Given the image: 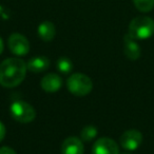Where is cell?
Returning a JSON list of instances; mask_svg holds the SVG:
<instances>
[{"mask_svg": "<svg viewBox=\"0 0 154 154\" xmlns=\"http://www.w3.org/2000/svg\"><path fill=\"white\" fill-rule=\"evenodd\" d=\"M26 63L20 58H8L0 64V85L14 88L20 85L26 75Z\"/></svg>", "mask_w": 154, "mask_h": 154, "instance_id": "6da1fadb", "label": "cell"}, {"mask_svg": "<svg viewBox=\"0 0 154 154\" xmlns=\"http://www.w3.org/2000/svg\"><path fill=\"white\" fill-rule=\"evenodd\" d=\"M129 35L136 40L148 39L154 34V20L147 16H138L129 24Z\"/></svg>", "mask_w": 154, "mask_h": 154, "instance_id": "7a4b0ae2", "label": "cell"}, {"mask_svg": "<svg viewBox=\"0 0 154 154\" xmlns=\"http://www.w3.org/2000/svg\"><path fill=\"white\" fill-rule=\"evenodd\" d=\"M66 87L76 96H86L92 91L93 82L91 78L82 73L72 74L66 80Z\"/></svg>", "mask_w": 154, "mask_h": 154, "instance_id": "3957f363", "label": "cell"}, {"mask_svg": "<svg viewBox=\"0 0 154 154\" xmlns=\"http://www.w3.org/2000/svg\"><path fill=\"white\" fill-rule=\"evenodd\" d=\"M12 117L15 120L23 124H28L35 119L36 111L29 103L23 100L14 101L10 108Z\"/></svg>", "mask_w": 154, "mask_h": 154, "instance_id": "277c9868", "label": "cell"}, {"mask_svg": "<svg viewBox=\"0 0 154 154\" xmlns=\"http://www.w3.org/2000/svg\"><path fill=\"white\" fill-rule=\"evenodd\" d=\"M10 51L16 56H24L30 51V42L26 36L19 33H13L9 37Z\"/></svg>", "mask_w": 154, "mask_h": 154, "instance_id": "5b68a950", "label": "cell"}, {"mask_svg": "<svg viewBox=\"0 0 154 154\" xmlns=\"http://www.w3.org/2000/svg\"><path fill=\"white\" fill-rule=\"evenodd\" d=\"M120 146L128 151H134L138 149L139 146L143 143V134L138 130L130 129L122 133L119 138Z\"/></svg>", "mask_w": 154, "mask_h": 154, "instance_id": "8992f818", "label": "cell"}, {"mask_svg": "<svg viewBox=\"0 0 154 154\" xmlns=\"http://www.w3.org/2000/svg\"><path fill=\"white\" fill-rule=\"evenodd\" d=\"M92 154H119V149L115 140L110 137H101L93 145Z\"/></svg>", "mask_w": 154, "mask_h": 154, "instance_id": "52a82bcc", "label": "cell"}, {"mask_svg": "<svg viewBox=\"0 0 154 154\" xmlns=\"http://www.w3.org/2000/svg\"><path fill=\"white\" fill-rule=\"evenodd\" d=\"M82 140L78 137L70 136L63 140L61 145L62 154H84Z\"/></svg>", "mask_w": 154, "mask_h": 154, "instance_id": "ba28073f", "label": "cell"}, {"mask_svg": "<svg viewBox=\"0 0 154 154\" xmlns=\"http://www.w3.org/2000/svg\"><path fill=\"white\" fill-rule=\"evenodd\" d=\"M124 52L127 58L130 60H136L140 57V47L136 42V39L131 37L129 34L125 35L124 37Z\"/></svg>", "mask_w": 154, "mask_h": 154, "instance_id": "9c48e42d", "label": "cell"}, {"mask_svg": "<svg viewBox=\"0 0 154 154\" xmlns=\"http://www.w3.org/2000/svg\"><path fill=\"white\" fill-rule=\"evenodd\" d=\"M40 86L45 92H57L62 87V79L61 77L55 73H50L43 76L40 82Z\"/></svg>", "mask_w": 154, "mask_h": 154, "instance_id": "30bf717a", "label": "cell"}, {"mask_svg": "<svg viewBox=\"0 0 154 154\" xmlns=\"http://www.w3.org/2000/svg\"><path fill=\"white\" fill-rule=\"evenodd\" d=\"M50 66V59L45 56H36L31 58L26 63V68L29 71L34 73L45 72Z\"/></svg>", "mask_w": 154, "mask_h": 154, "instance_id": "8fae6325", "label": "cell"}, {"mask_svg": "<svg viewBox=\"0 0 154 154\" xmlns=\"http://www.w3.org/2000/svg\"><path fill=\"white\" fill-rule=\"evenodd\" d=\"M38 36L42 39L43 41H51L54 39L56 35V28L53 22L51 21H43L39 24L38 26Z\"/></svg>", "mask_w": 154, "mask_h": 154, "instance_id": "7c38bea8", "label": "cell"}, {"mask_svg": "<svg viewBox=\"0 0 154 154\" xmlns=\"http://www.w3.org/2000/svg\"><path fill=\"white\" fill-rule=\"evenodd\" d=\"M56 66L57 69L63 74H68L71 71L73 70L74 66H73V62L70 58L68 57H60L59 59L57 60V63H56Z\"/></svg>", "mask_w": 154, "mask_h": 154, "instance_id": "4fadbf2b", "label": "cell"}, {"mask_svg": "<svg viewBox=\"0 0 154 154\" xmlns=\"http://www.w3.org/2000/svg\"><path fill=\"white\" fill-rule=\"evenodd\" d=\"M135 8L143 13H147L153 10L154 0H133Z\"/></svg>", "mask_w": 154, "mask_h": 154, "instance_id": "5bb4252c", "label": "cell"}, {"mask_svg": "<svg viewBox=\"0 0 154 154\" xmlns=\"http://www.w3.org/2000/svg\"><path fill=\"white\" fill-rule=\"evenodd\" d=\"M97 136V129L94 126H87L80 132V138L84 141H91Z\"/></svg>", "mask_w": 154, "mask_h": 154, "instance_id": "9a60e30c", "label": "cell"}, {"mask_svg": "<svg viewBox=\"0 0 154 154\" xmlns=\"http://www.w3.org/2000/svg\"><path fill=\"white\" fill-rule=\"evenodd\" d=\"M0 154H17V153L11 147H1L0 148Z\"/></svg>", "mask_w": 154, "mask_h": 154, "instance_id": "2e32d148", "label": "cell"}, {"mask_svg": "<svg viewBox=\"0 0 154 154\" xmlns=\"http://www.w3.org/2000/svg\"><path fill=\"white\" fill-rule=\"evenodd\" d=\"M5 133H7V130H5V126L0 122V141H2V139L5 138Z\"/></svg>", "mask_w": 154, "mask_h": 154, "instance_id": "e0dca14e", "label": "cell"}, {"mask_svg": "<svg viewBox=\"0 0 154 154\" xmlns=\"http://www.w3.org/2000/svg\"><path fill=\"white\" fill-rule=\"evenodd\" d=\"M3 48H5V45H3V41H2V39H1V37H0V55H1V53L3 52Z\"/></svg>", "mask_w": 154, "mask_h": 154, "instance_id": "ac0fdd59", "label": "cell"}, {"mask_svg": "<svg viewBox=\"0 0 154 154\" xmlns=\"http://www.w3.org/2000/svg\"><path fill=\"white\" fill-rule=\"evenodd\" d=\"M122 154H131V153H122Z\"/></svg>", "mask_w": 154, "mask_h": 154, "instance_id": "d6986e66", "label": "cell"}]
</instances>
